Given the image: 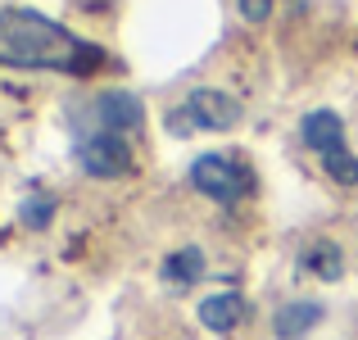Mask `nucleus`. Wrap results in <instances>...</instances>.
<instances>
[{
	"mask_svg": "<svg viewBox=\"0 0 358 340\" xmlns=\"http://www.w3.org/2000/svg\"><path fill=\"white\" fill-rule=\"evenodd\" d=\"M317 323H322V304H317V299H295V304H281L277 309L272 332H277V340H299V336L313 332Z\"/></svg>",
	"mask_w": 358,
	"mask_h": 340,
	"instance_id": "7",
	"label": "nucleus"
},
{
	"mask_svg": "<svg viewBox=\"0 0 358 340\" xmlns=\"http://www.w3.org/2000/svg\"><path fill=\"white\" fill-rule=\"evenodd\" d=\"M0 64L5 69H50L87 78L105 64V50L82 41L64 23L36 9H0Z\"/></svg>",
	"mask_w": 358,
	"mask_h": 340,
	"instance_id": "1",
	"label": "nucleus"
},
{
	"mask_svg": "<svg viewBox=\"0 0 358 340\" xmlns=\"http://www.w3.org/2000/svg\"><path fill=\"white\" fill-rule=\"evenodd\" d=\"M304 268H308V272H317V277H327V281H336L345 263H341V250H336L331 241H317V245H308Z\"/></svg>",
	"mask_w": 358,
	"mask_h": 340,
	"instance_id": "10",
	"label": "nucleus"
},
{
	"mask_svg": "<svg viewBox=\"0 0 358 340\" xmlns=\"http://www.w3.org/2000/svg\"><path fill=\"white\" fill-rule=\"evenodd\" d=\"M164 277L177 281V286H191V281H200V277H204V254L195 250V245L168 254V259H164Z\"/></svg>",
	"mask_w": 358,
	"mask_h": 340,
	"instance_id": "9",
	"label": "nucleus"
},
{
	"mask_svg": "<svg viewBox=\"0 0 358 340\" xmlns=\"http://www.w3.org/2000/svg\"><path fill=\"white\" fill-rule=\"evenodd\" d=\"M55 213V200L50 195H32V200L23 204V227H45Z\"/></svg>",
	"mask_w": 358,
	"mask_h": 340,
	"instance_id": "11",
	"label": "nucleus"
},
{
	"mask_svg": "<svg viewBox=\"0 0 358 340\" xmlns=\"http://www.w3.org/2000/svg\"><path fill=\"white\" fill-rule=\"evenodd\" d=\"M191 186L218 204H236L245 195H254V173L236 155H200L191 164Z\"/></svg>",
	"mask_w": 358,
	"mask_h": 340,
	"instance_id": "3",
	"label": "nucleus"
},
{
	"mask_svg": "<svg viewBox=\"0 0 358 340\" xmlns=\"http://www.w3.org/2000/svg\"><path fill=\"white\" fill-rule=\"evenodd\" d=\"M241 14H245V23H263L272 14V0H241Z\"/></svg>",
	"mask_w": 358,
	"mask_h": 340,
	"instance_id": "12",
	"label": "nucleus"
},
{
	"mask_svg": "<svg viewBox=\"0 0 358 340\" xmlns=\"http://www.w3.org/2000/svg\"><path fill=\"white\" fill-rule=\"evenodd\" d=\"M78 164L91 177H122V173H131V146H127L122 132L87 122L82 136H78Z\"/></svg>",
	"mask_w": 358,
	"mask_h": 340,
	"instance_id": "5",
	"label": "nucleus"
},
{
	"mask_svg": "<svg viewBox=\"0 0 358 340\" xmlns=\"http://www.w3.org/2000/svg\"><path fill=\"white\" fill-rule=\"evenodd\" d=\"M241 318H245V299L236 295V290H218V295L200 299V323L209 327V332H218V336L236 332Z\"/></svg>",
	"mask_w": 358,
	"mask_h": 340,
	"instance_id": "8",
	"label": "nucleus"
},
{
	"mask_svg": "<svg viewBox=\"0 0 358 340\" xmlns=\"http://www.w3.org/2000/svg\"><path fill=\"white\" fill-rule=\"evenodd\" d=\"M168 118H173L177 132H182V127L227 132V127H236V122H241V100L227 96V91H218V87H200V91H191V96H186L182 109L168 113Z\"/></svg>",
	"mask_w": 358,
	"mask_h": 340,
	"instance_id": "4",
	"label": "nucleus"
},
{
	"mask_svg": "<svg viewBox=\"0 0 358 340\" xmlns=\"http://www.w3.org/2000/svg\"><path fill=\"white\" fill-rule=\"evenodd\" d=\"M96 127H109V132H136L141 122H145V109H141V100L131 96V91H105V96L91 105V118Z\"/></svg>",
	"mask_w": 358,
	"mask_h": 340,
	"instance_id": "6",
	"label": "nucleus"
},
{
	"mask_svg": "<svg viewBox=\"0 0 358 340\" xmlns=\"http://www.w3.org/2000/svg\"><path fill=\"white\" fill-rule=\"evenodd\" d=\"M299 136H304L308 150H317V159H322V168L331 173V182L358 186V155L350 150V141H345L341 113H331V109L304 113V122H299Z\"/></svg>",
	"mask_w": 358,
	"mask_h": 340,
	"instance_id": "2",
	"label": "nucleus"
}]
</instances>
